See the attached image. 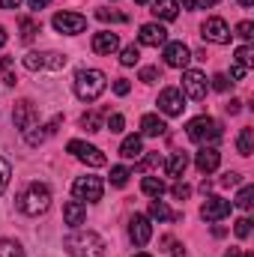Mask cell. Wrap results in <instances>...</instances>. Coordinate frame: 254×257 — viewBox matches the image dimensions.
I'll list each match as a JSON object with an SVG mask.
<instances>
[{
  "instance_id": "cell-49",
  "label": "cell",
  "mask_w": 254,
  "mask_h": 257,
  "mask_svg": "<svg viewBox=\"0 0 254 257\" xmlns=\"http://www.w3.org/2000/svg\"><path fill=\"white\" fill-rule=\"evenodd\" d=\"M227 111H230V114H239V111H242V102H239V99H230Z\"/></svg>"
},
{
  "instance_id": "cell-16",
  "label": "cell",
  "mask_w": 254,
  "mask_h": 257,
  "mask_svg": "<svg viewBox=\"0 0 254 257\" xmlns=\"http://www.w3.org/2000/svg\"><path fill=\"white\" fill-rule=\"evenodd\" d=\"M60 123H63V117L57 114V117H54L51 123H45V126H30L27 132H24V141H27L30 147H39V144H45V141L57 132V126H60Z\"/></svg>"
},
{
  "instance_id": "cell-40",
  "label": "cell",
  "mask_w": 254,
  "mask_h": 257,
  "mask_svg": "<svg viewBox=\"0 0 254 257\" xmlns=\"http://www.w3.org/2000/svg\"><path fill=\"white\" fill-rule=\"evenodd\" d=\"M171 194H174L177 200H186V197L191 194V186H186V183H174V186H171Z\"/></svg>"
},
{
  "instance_id": "cell-34",
  "label": "cell",
  "mask_w": 254,
  "mask_h": 257,
  "mask_svg": "<svg viewBox=\"0 0 254 257\" xmlns=\"http://www.w3.org/2000/svg\"><path fill=\"white\" fill-rule=\"evenodd\" d=\"M138 60H141L138 45H126V48H123V54H120V63H123V66H135Z\"/></svg>"
},
{
  "instance_id": "cell-48",
  "label": "cell",
  "mask_w": 254,
  "mask_h": 257,
  "mask_svg": "<svg viewBox=\"0 0 254 257\" xmlns=\"http://www.w3.org/2000/svg\"><path fill=\"white\" fill-rule=\"evenodd\" d=\"M168 245H171V257H186L183 245H177V242H168Z\"/></svg>"
},
{
  "instance_id": "cell-43",
  "label": "cell",
  "mask_w": 254,
  "mask_h": 257,
  "mask_svg": "<svg viewBox=\"0 0 254 257\" xmlns=\"http://www.w3.org/2000/svg\"><path fill=\"white\" fill-rule=\"evenodd\" d=\"M129 90H132V84H129L126 78H117V81H114V93H117V96H129Z\"/></svg>"
},
{
  "instance_id": "cell-42",
  "label": "cell",
  "mask_w": 254,
  "mask_h": 257,
  "mask_svg": "<svg viewBox=\"0 0 254 257\" xmlns=\"http://www.w3.org/2000/svg\"><path fill=\"white\" fill-rule=\"evenodd\" d=\"M162 165V156L159 153H150L147 159H144V165H141V171H150V168H159Z\"/></svg>"
},
{
  "instance_id": "cell-22",
  "label": "cell",
  "mask_w": 254,
  "mask_h": 257,
  "mask_svg": "<svg viewBox=\"0 0 254 257\" xmlns=\"http://www.w3.org/2000/svg\"><path fill=\"white\" fill-rule=\"evenodd\" d=\"M63 218H66V224H72V227L84 224V218H87V206H84L81 200H69V203L63 206Z\"/></svg>"
},
{
  "instance_id": "cell-3",
  "label": "cell",
  "mask_w": 254,
  "mask_h": 257,
  "mask_svg": "<svg viewBox=\"0 0 254 257\" xmlns=\"http://www.w3.org/2000/svg\"><path fill=\"white\" fill-rule=\"evenodd\" d=\"M48 206H51V192H48V186H42V183H30L27 192L18 197V209H21L24 215H42Z\"/></svg>"
},
{
  "instance_id": "cell-1",
  "label": "cell",
  "mask_w": 254,
  "mask_h": 257,
  "mask_svg": "<svg viewBox=\"0 0 254 257\" xmlns=\"http://www.w3.org/2000/svg\"><path fill=\"white\" fill-rule=\"evenodd\" d=\"M63 248L72 257H105V239L93 230H72L63 239Z\"/></svg>"
},
{
  "instance_id": "cell-18",
  "label": "cell",
  "mask_w": 254,
  "mask_h": 257,
  "mask_svg": "<svg viewBox=\"0 0 254 257\" xmlns=\"http://www.w3.org/2000/svg\"><path fill=\"white\" fill-rule=\"evenodd\" d=\"M194 165H197L200 174H212V171H218V165H221V153H218L215 147H203V150L194 156Z\"/></svg>"
},
{
  "instance_id": "cell-31",
  "label": "cell",
  "mask_w": 254,
  "mask_h": 257,
  "mask_svg": "<svg viewBox=\"0 0 254 257\" xmlns=\"http://www.w3.org/2000/svg\"><path fill=\"white\" fill-rule=\"evenodd\" d=\"M129 168H123V165H117V168H111V186H117V189H123L129 183Z\"/></svg>"
},
{
  "instance_id": "cell-20",
  "label": "cell",
  "mask_w": 254,
  "mask_h": 257,
  "mask_svg": "<svg viewBox=\"0 0 254 257\" xmlns=\"http://www.w3.org/2000/svg\"><path fill=\"white\" fill-rule=\"evenodd\" d=\"M153 15L159 21H174L180 15V3L177 0H153Z\"/></svg>"
},
{
  "instance_id": "cell-12",
  "label": "cell",
  "mask_w": 254,
  "mask_h": 257,
  "mask_svg": "<svg viewBox=\"0 0 254 257\" xmlns=\"http://www.w3.org/2000/svg\"><path fill=\"white\" fill-rule=\"evenodd\" d=\"M230 215V200L218 197V194H209L203 203H200V218L203 221H221Z\"/></svg>"
},
{
  "instance_id": "cell-2",
  "label": "cell",
  "mask_w": 254,
  "mask_h": 257,
  "mask_svg": "<svg viewBox=\"0 0 254 257\" xmlns=\"http://www.w3.org/2000/svg\"><path fill=\"white\" fill-rule=\"evenodd\" d=\"M105 87H108L105 72H99V69H78L75 72V96L81 102H96L105 93Z\"/></svg>"
},
{
  "instance_id": "cell-24",
  "label": "cell",
  "mask_w": 254,
  "mask_h": 257,
  "mask_svg": "<svg viewBox=\"0 0 254 257\" xmlns=\"http://www.w3.org/2000/svg\"><path fill=\"white\" fill-rule=\"evenodd\" d=\"M150 215H153V218H159V221H180V218H183L180 212H171V209H168V203H165V200H159V197L150 203Z\"/></svg>"
},
{
  "instance_id": "cell-55",
  "label": "cell",
  "mask_w": 254,
  "mask_h": 257,
  "mask_svg": "<svg viewBox=\"0 0 254 257\" xmlns=\"http://www.w3.org/2000/svg\"><path fill=\"white\" fill-rule=\"evenodd\" d=\"M135 3H153V0H135Z\"/></svg>"
},
{
  "instance_id": "cell-30",
  "label": "cell",
  "mask_w": 254,
  "mask_h": 257,
  "mask_svg": "<svg viewBox=\"0 0 254 257\" xmlns=\"http://www.w3.org/2000/svg\"><path fill=\"white\" fill-rule=\"evenodd\" d=\"M0 257H24V248L15 239H0Z\"/></svg>"
},
{
  "instance_id": "cell-35",
  "label": "cell",
  "mask_w": 254,
  "mask_h": 257,
  "mask_svg": "<svg viewBox=\"0 0 254 257\" xmlns=\"http://www.w3.org/2000/svg\"><path fill=\"white\" fill-rule=\"evenodd\" d=\"M233 233H236L239 239H248V236H251V218H248V215H242V218L233 224Z\"/></svg>"
},
{
  "instance_id": "cell-53",
  "label": "cell",
  "mask_w": 254,
  "mask_h": 257,
  "mask_svg": "<svg viewBox=\"0 0 254 257\" xmlns=\"http://www.w3.org/2000/svg\"><path fill=\"white\" fill-rule=\"evenodd\" d=\"M3 45H6V30L0 27V48H3Z\"/></svg>"
},
{
  "instance_id": "cell-38",
  "label": "cell",
  "mask_w": 254,
  "mask_h": 257,
  "mask_svg": "<svg viewBox=\"0 0 254 257\" xmlns=\"http://www.w3.org/2000/svg\"><path fill=\"white\" fill-rule=\"evenodd\" d=\"M9 177H12V165L6 159H0V192L9 186Z\"/></svg>"
},
{
  "instance_id": "cell-32",
  "label": "cell",
  "mask_w": 254,
  "mask_h": 257,
  "mask_svg": "<svg viewBox=\"0 0 254 257\" xmlns=\"http://www.w3.org/2000/svg\"><path fill=\"white\" fill-rule=\"evenodd\" d=\"M36 33H39V24H36L33 18H21V39H24V42H30Z\"/></svg>"
},
{
  "instance_id": "cell-25",
  "label": "cell",
  "mask_w": 254,
  "mask_h": 257,
  "mask_svg": "<svg viewBox=\"0 0 254 257\" xmlns=\"http://www.w3.org/2000/svg\"><path fill=\"white\" fill-rule=\"evenodd\" d=\"M186 168H189V156H186V153H174V156L168 159V165H165L168 177H183Z\"/></svg>"
},
{
  "instance_id": "cell-21",
  "label": "cell",
  "mask_w": 254,
  "mask_h": 257,
  "mask_svg": "<svg viewBox=\"0 0 254 257\" xmlns=\"http://www.w3.org/2000/svg\"><path fill=\"white\" fill-rule=\"evenodd\" d=\"M141 132H144L147 138H159V135L168 132V126H165V120H162L159 114H144V117H141Z\"/></svg>"
},
{
  "instance_id": "cell-15",
  "label": "cell",
  "mask_w": 254,
  "mask_h": 257,
  "mask_svg": "<svg viewBox=\"0 0 254 257\" xmlns=\"http://www.w3.org/2000/svg\"><path fill=\"white\" fill-rule=\"evenodd\" d=\"M138 42H141V45H150V48H159V45H165V42H168V30H165L159 21H150V24H144V27H141Z\"/></svg>"
},
{
  "instance_id": "cell-39",
  "label": "cell",
  "mask_w": 254,
  "mask_h": 257,
  "mask_svg": "<svg viewBox=\"0 0 254 257\" xmlns=\"http://www.w3.org/2000/svg\"><path fill=\"white\" fill-rule=\"evenodd\" d=\"M236 36H239V39H245V42H251L254 24H251V21H242V24H236Z\"/></svg>"
},
{
  "instance_id": "cell-8",
  "label": "cell",
  "mask_w": 254,
  "mask_h": 257,
  "mask_svg": "<svg viewBox=\"0 0 254 257\" xmlns=\"http://www.w3.org/2000/svg\"><path fill=\"white\" fill-rule=\"evenodd\" d=\"M206 90H209V81H206L203 72H197V69H186L183 72V96L200 102V99H206Z\"/></svg>"
},
{
  "instance_id": "cell-19",
  "label": "cell",
  "mask_w": 254,
  "mask_h": 257,
  "mask_svg": "<svg viewBox=\"0 0 254 257\" xmlns=\"http://www.w3.org/2000/svg\"><path fill=\"white\" fill-rule=\"evenodd\" d=\"M120 48V39H117V33H108V30H102V33H96L93 36V51L96 54H114Z\"/></svg>"
},
{
  "instance_id": "cell-9",
  "label": "cell",
  "mask_w": 254,
  "mask_h": 257,
  "mask_svg": "<svg viewBox=\"0 0 254 257\" xmlns=\"http://www.w3.org/2000/svg\"><path fill=\"white\" fill-rule=\"evenodd\" d=\"M75 159H81L84 165H90V168H102L108 159H105V153L99 150V147H93V144H84V141H69V147H66Z\"/></svg>"
},
{
  "instance_id": "cell-23",
  "label": "cell",
  "mask_w": 254,
  "mask_h": 257,
  "mask_svg": "<svg viewBox=\"0 0 254 257\" xmlns=\"http://www.w3.org/2000/svg\"><path fill=\"white\" fill-rule=\"evenodd\" d=\"M120 156H123V159H141V156H144V141H141V135H129V138H123Z\"/></svg>"
},
{
  "instance_id": "cell-57",
  "label": "cell",
  "mask_w": 254,
  "mask_h": 257,
  "mask_svg": "<svg viewBox=\"0 0 254 257\" xmlns=\"http://www.w3.org/2000/svg\"><path fill=\"white\" fill-rule=\"evenodd\" d=\"M242 257H254V254H242Z\"/></svg>"
},
{
  "instance_id": "cell-56",
  "label": "cell",
  "mask_w": 254,
  "mask_h": 257,
  "mask_svg": "<svg viewBox=\"0 0 254 257\" xmlns=\"http://www.w3.org/2000/svg\"><path fill=\"white\" fill-rule=\"evenodd\" d=\"M135 257H153V254H135Z\"/></svg>"
},
{
  "instance_id": "cell-7",
  "label": "cell",
  "mask_w": 254,
  "mask_h": 257,
  "mask_svg": "<svg viewBox=\"0 0 254 257\" xmlns=\"http://www.w3.org/2000/svg\"><path fill=\"white\" fill-rule=\"evenodd\" d=\"M200 36H203L206 42H215V45H227L233 33H230V27H227V21H224V18L212 15V18H206V21L200 24Z\"/></svg>"
},
{
  "instance_id": "cell-33",
  "label": "cell",
  "mask_w": 254,
  "mask_h": 257,
  "mask_svg": "<svg viewBox=\"0 0 254 257\" xmlns=\"http://www.w3.org/2000/svg\"><path fill=\"white\" fill-rule=\"evenodd\" d=\"M254 197V189L251 186H242V189H239V194H236V206H239V209H251V200Z\"/></svg>"
},
{
  "instance_id": "cell-14",
  "label": "cell",
  "mask_w": 254,
  "mask_h": 257,
  "mask_svg": "<svg viewBox=\"0 0 254 257\" xmlns=\"http://www.w3.org/2000/svg\"><path fill=\"white\" fill-rule=\"evenodd\" d=\"M165 63L171 69H186L191 63V51L186 42H165Z\"/></svg>"
},
{
  "instance_id": "cell-6",
  "label": "cell",
  "mask_w": 254,
  "mask_h": 257,
  "mask_svg": "<svg viewBox=\"0 0 254 257\" xmlns=\"http://www.w3.org/2000/svg\"><path fill=\"white\" fill-rule=\"evenodd\" d=\"M102 192H105V183L99 180V177H78L75 183H72V194H75V200H87V203H96V200H102Z\"/></svg>"
},
{
  "instance_id": "cell-13",
  "label": "cell",
  "mask_w": 254,
  "mask_h": 257,
  "mask_svg": "<svg viewBox=\"0 0 254 257\" xmlns=\"http://www.w3.org/2000/svg\"><path fill=\"white\" fill-rule=\"evenodd\" d=\"M129 239H132L138 248H144V245L153 239V224H150L147 215H132V221H129Z\"/></svg>"
},
{
  "instance_id": "cell-41",
  "label": "cell",
  "mask_w": 254,
  "mask_h": 257,
  "mask_svg": "<svg viewBox=\"0 0 254 257\" xmlns=\"http://www.w3.org/2000/svg\"><path fill=\"white\" fill-rule=\"evenodd\" d=\"M218 0H183L186 9H206V6H215Z\"/></svg>"
},
{
  "instance_id": "cell-29",
  "label": "cell",
  "mask_w": 254,
  "mask_h": 257,
  "mask_svg": "<svg viewBox=\"0 0 254 257\" xmlns=\"http://www.w3.org/2000/svg\"><path fill=\"white\" fill-rule=\"evenodd\" d=\"M96 18L105 21V24H126L129 21L123 12H114V9H96Z\"/></svg>"
},
{
  "instance_id": "cell-44",
  "label": "cell",
  "mask_w": 254,
  "mask_h": 257,
  "mask_svg": "<svg viewBox=\"0 0 254 257\" xmlns=\"http://www.w3.org/2000/svg\"><path fill=\"white\" fill-rule=\"evenodd\" d=\"M230 84H233V81H227V75H215V78H212V87H215L218 93H224Z\"/></svg>"
},
{
  "instance_id": "cell-45",
  "label": "cell",
  "mask_w": 254,
  "mask_h": 257,
  "mask_svg": "<svg viewBox=\"0 0 254 257\" xmlns=\"http://www.w3.org/2000/svg\"><path fill=\"white\" fill-rule=\"evenodd\" d=\"M123 126H126V120H123V114H114V117L108 120V128H111V132H123Z\"/></svg>"
},
{
  "instance_id": "cell-11",
  "label": "cell",
  "mask_w": 254,
  "mask_h": 257,
  "mask_svg": "<svg viewBox=\"0 0 254 257\" xmlns=\"http://www.w3.org/2000/svg\"><path fill=\"white\" fill-rule=\"evenodd\" d=\"M51 24H54L57 33H66V36H78V33L87 30V18L78 15V12H57L51 18Z\"/></svg>"
},
{
  "instance_id": "cell-10",
  "label": "cell",
  "mask_w": 254,
  "mask_h": 257,
  "mask_svg": "<svg viewBox=\"0 0 254 257\" xmlns=\"http://www.w3.org/2000/svg\"><path fill=\"white\" fill-rule=\"evenodd\" d=\"M183 108H186V96H183L180 87H165V90L159 93V111H162V114H168V117H180Z\"/></svg>"
},
{
  "instance_id": "cell-47",
  "label": "cell",
  "mask_w": 254,
  "mask_h": 257,
  "mask_svg": "<svg viewBox=\"0 0 254 257\" xmlns=\"http://www.w3.org/2000/svg\"><path fill=\"white\" fill-rule=\"evenodd\" d=\"M245 72H248V69H245V66H239V63L230 66V78H233V81H242V78H245Z\"/></svg>"
},
{
  "instance_id": "cell-52",
  "label": "cell",
  "mask_w": 254,
  "mask_h": 257,
  "mask_svg": "<svg viewBox=\"0 0 254 257\" xmlns=\"http://www.w3.org/2000/svg\"><path fill=\"white\" fill-rule=\"evenodd\" d=\"M224 257H242V251H239V248H230V251H227Z\"/></svg>"
},
{
  "instance_id": "cell-37",
  "label": "cell",
  "mask_w": 254,
  "mask_h": 257,
  "mask_svg": "<svg viewBox=\"0 0 254 257\" xmlns=\"http://www.w3.org/2000/svg\"><path fill=\"white\" fill-rule=\"evenodd\" d=\"M159 78H162L159 66H147V69H141V81H144V84H156Z\"/></svg>"
},
{
  "instance_id": "cell-51",
  "label": "cell",
  "mask_w": 254,
  "mask_h": 257,
  "mask_svg": "<svg viewBox=\"0 0 254 257\" xmlns=\"http://www.w3.org/2000/svg\"><path fill=\"white\" fill-rule=\"evenodd\" d=\"M27 3H30V9H45L51 0H27Z\"/></svg>"
},
{
  "instance_id": "cell-5",
  "label": "cell",
  "mask_w": 254,
  "mask_h": 257,
  "mask_svg": "<svg viewBox=\"0 0 254 257\" xmlns=\"http://www.w3.org/2000/svg\"><path fill=\"white\" fill-rule=\"evenodd\" d=\"M63 66H66V54H57V51H30V54H24V69H30V72H39V69L60 72Z\"/></svg>"
},
{
  "instance_id": "cell-36",
  "label": "cell",
  "mask_w": 254,
  "mask_h": 257,
  "mask_svg": "<svg viewBox=\"0 0 254 257\" xmlns=\"http://www.w3.org/2000/svg\"><path fill=\"white\" fill-rule=\"evenodd\" d=\"M236 63L239 66H254V51H251V45H242V48H236Z\"/></svg>"
},
{
  "instance_id": "cell-26",
  "label": "cell",
  "mask_w": 254,
  "mask_h": 257,
  "mask_svg": "<svg viewBox=\"0 0 254 257\" xmlns=\"http://www.w3.org/2000/svg\"><path fill=\"white\" fill-rule=\"evenodd\" d=\"M236 150H239V156H251L254 153V128H242V132H239Z\"/></svg>"
},
{
  "instance_id": "cell-27",
  "label": "cell",
  "mask_w": 254,
  "mask_h": 257,
  "mask_svg": "<svg viewBox=\"0 0 254 257\" xmlns=\"http://www.w3.org/2000/svg\"><path fill=\"white\" fill-rule=\"evenodd\" d=\"M141 192L150 194V197H162V194H165V183H162L159 177H144V183H141Z\"/></svg>"
},
{
  "instance_id": "cell-46",
  "label": "cell",
  "mask_w": 254,
  "mask_h": 257,
  "mask_svg": "<svg viewBox=\"0 0 254 257\" xmlns=\"http://www.w3.org/2000/svg\"><path fill=\"white\" fill-rule=\"evenodd\" d=\"M221 186H239V174H236V171H227V174L221 177Z\"/></svg>"
},
{
  "instance_id": "cell-28",
  "label": "cell",
  "mask_w": 254,
  "mask_h": 257,
  "mask_svg": "<svg viewBox=\"0 0 254 257\" xmlns=\"http://www.w3.org/2000/svg\"><path fill=\"white\" fill-rule=\"evenodd\" d=\"M81 128L84 132H102V111H90L81 117Z\"/></svg>"
},
{
  "instance_id": "cell-54",
  "label": "cell",
  "mask_w": 254,
  "mask_h": 257,
  "mask_svg": "<svg viewBox=\"0 0 254 257\" xmlns=\"http://www.w3.org/2000/svg\"><path fill=\"white\" fill-rule=\"evenodd\" d=\"M239 6H254V0H236Z\"/></svg>"
},
{
  "instance_id": "cell-50",
  "label": "cell",
  "mask_w": 254,
  "mask_h": 257,
  "mask_svg": "<svg viewBox=\"0 0 254 257\" xmlns=\"http://www.w3.org/2000/svg\"><path fill=\"white\" fill-rule=\"evenodd\" d=\"M21 0H0V9H18Z\"/></svg>"
},
{
  "instance_id": "cell-4",
  "label": "cell",
  "mask_w": 254,
  "mask_h": 257,
  "mask_svg": "<svg viewBox=\"0 0 254 257\" xmlns=\"http://www.w3.org/2000/svg\"><path fill=\"white\" fill-rule=\"evenodd\" d=\"M186 135H189L194 144H215L224 132H221V123L212 120V117H194L189 126H186Z\"/></svg>"
},
{
  "instance_id": "cell-17",
  "label": "cell",
  "mask_w": 254,
  "mask_h": 257,
  "mask_svg": "<svg viewBox=\"0 0 254 257\" xmlns=\"http://www.w3.org/2000/svg\"><path fill=\"white\" fill-rule=\"evenodd\" d=\"M36 105L30 102V99H21L18 105H15V111H12V120H15V128H21V132H27V128L36 123Z\"/></svg>"
}]
</instances>
